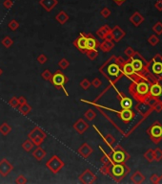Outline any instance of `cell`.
<instances>
[{"label":"cell","instance_id":"obj_61","mask_svg":"<svg viewBox=\"0 0 162 184\" xmlns=\"http://www.w3.org/2000/svg\"><path fill=\"white\" fill-rule=\"evenodd\" d=\"M160 58H161V61H162V55H160Z\"/></svg>","mask_w":162,"mask_h":184},{"label":"cell","instance_id":"obj_37","mask_svg":"<svg viewBox=\"0 0 162 184\" xmlns=\"http://www.w3.org/2000/svg\"><path fill=\"white\" fill-rule=\"evenodd\" d=\"M84 116H85V118H86L88 121H92V120L95 119L96 113H95V111L94 109L89 108V109L86 110L85 112H84Z\"/></svg>","mask_w":162,"mask_h":184},{"label":"cell","instance_id":"obj_11","mask_svg":"<svg viewBox=\"0 0 162 184\" xmlns=\"http://www.w3.org/2000/svg\"><path fill=\"white\" fill-rule=\"evenodd\" d=\"M135 108L136 111H138V112L143 116L142 120H144L147 116L152 113V111H154V108H152V106L149 105L146 102H138V104L135 105Z\"/></svg>","mask_w":162,"mask_h":184},{"label":"cell","instance_id":"obj_14","mask_svg":"<svg viewBox=\"0 0 162 184\" xmlns=\"http://www.w3.org/2000/svg\"><path fill=\"white\" fill-rule=\"evenodd\" d=\"M125 36H126V32L118 25H115L111 30L110 37H111V40L114 42H119L121 40H123V37Z\"/></svg>","mask_w":162,"mask_h":184},{"label":"cell","instance_id":"obj_47","mask_svg":"<svg viewBox=\"0 0 162 184\" xmlns=\"http://www.w3.org/2000/svg\"><path fill=\"white\" fill-rule=\"evenodd\" d=\"M14 182H16V184H26L28 182V180H27V177L24 175H19L16 178Z\"/></svg>","mask_w":162,"mask_h":184},{"label":"cell","instance_id":"obj_13","mask_svg":"<svg viewBox=\"0 0 162 184\" xmlns=\"http://www.w3.org/2000/svg\"><path fill=\"white\" fill-rule=\"evenodd\" d=\"M13 170V165L7 158H3L0 160V176L6 177Z\"/></svg>","mask_w":162,"mask_h":184},{"label":"cell","instance_id":"obj_55","mask_svg":"<svg viewBox=\"0 0 162 184\" xmlns=\"http://www.w3.org/2000/svg\"><path fill=\"white\" fill-rule=\"evenodd\" d=\"M155 8L158 10V12H162V0H158L155 3Z\"/></svg>","mask_w":162,"mask_h":184},{"label":"cell","instance_id":"obj_40","mask_svg":"<svg viewBox=\"0 0 162 184\" xmlns=\"http://www.w3.org/2000/svg\"><path fill=\"white\" fill-rule=\"evenodd\" d=\"M19 26H20V24H19V22L17 20H16V19H12V20L8 23V28L10 29V30H12L13 32L16 31L19 28Z\"/></svg>","mask_w":162,"mask_h":184},{"label":"cell","instance_id":"obj_30","mask_svg":"<svg viewBox=\"0 0 162 184\" xmlns=\"http://www.w3.org/2000/svg\"><path fill=\"white\" fill-rule=\"evenodd\" d=\"M11 132H12V127L7 122H4L0 125V133H1L3 136H7V135H9Z\"/></svg>","mask_w":162,"mask_h":184},{"label":"cell","instance_id":"obj_57","mask_svg":"<svg viewBox=\"0 0 162 184\" xmlns=\"http://www.w3.org/2000/svg\"><path fill=\"white\" fill-rule=\"evenodd\" d=\"M17 99H18V104H19V105H24V104L27 103V98H26V97H24V96L17 97Z\"/></svg>","mask_w":162,"mask_h":184},{"label":"cell","instance_id":"obj_26","mask_svg":"<svg viewBox=\"0 0 162 184\" xmlns=\"http://www.w3.org/2000/svg\"><path fill=\"white\" fill-rule=\"evenodd\" d=\"M28 137L29 139H32L34 137H42V138H47V134L44 130L39 128V127H34L30 132L28 133Z\"/></svg>","mask_w":162,"mask_h":184},{"label":"cell","instance_id":"obj_2","mask_svg":"<svg viewBox=\"0 0 162 184\" xmlns=\"http://www.w3.org/2000/svg\"><path fill=\"white\" fill-rule=\"evenodd\" d=\"M105 65H107V75H105L107 77L106 79H109L112 84H115L117 81L120 80L124 76L121 66L115 61V57H112L109 61H107Z\"/></svg>","mask_w":162,"mask_h":184},{"label":"cell","instance_id":"obj_62","mask_svg":"<svg viewBox=\"0 0 162 184\" xmlns=\"http://www.w3.org/2000/svg\"><path fill=\"white\" fill-rule=\"evenodd\" d=\"M160 103H161V105H162V101H160Z\"/></svg>","mask_w":162,"mask_h":184},{"label":"cell","instance_id":"obj_59","mask_svg":"<svg viewBox=\"0 0 162 184\" xmlns=\"http://www.w3.org/2000/svg\"><path fill=\"white\" fill-rule=\"evenodd\" d=\"M158 184H162V175H161V176H159V178H158Z\"/></svg>","mask_w":162,"mask_h":184},{"label":"cell","instance_id":"obj_20","mask_svg":"<svg viewBox=\"0 0 162 184\" xmlns=\"http://www.w3.org/2000/svg\"><path fill=\"white\" fill-rule=\"evenodd\" d=\"M39 5L47 13H51L58 5V0H39Z\"/></svg>","mask_w":162,"mask_h":184},{"label":"cell","instance_id":"obj_43","mask_svg":"<svg viewBox=\"0 0 162 184\" xmlns=\"http://www.w3.org/2000/svg\"><path fill=\"white\" fill-rule=\"evenodd\" d=\"M58 66H59L60 69L66 70L68 67L70 66V61H69L67 59H65V58H63V59H61L59 61H58Z\"/></svg>","mask_w":162,"mask_h":184},{"label":"cell","instance_id":"obj_53","mask_svg":"<svg viewBox=\"0 0 162 184\" xmlns=\"http://www.w3.org/2000/svg\"><path fill=\"white\" fill-rule=\"evenodd\" d=\"M13 6V0H4L3 1V7L5 9H12Z\"/></svg>","mask_w":162,"mask_h":184},{"label":"cell","instance_id":"obj_51","mask_svg":"<svg viewBox=\"0 0 162 184\" xmlns=\"http://www.w3.org/2000/svg\"><path fill=\"white\" fill-rule=\"evenodd\" d=\"M91 85L94 86L95 88H99L100 86L102 85V82L100 81V79H98V78H95L94 80H92L91 82Z\"/></svg>","mask_w":162,"mask_h":184},{"label":"cell","instance_id":"obj_3","mask_svg":"<svg viewBox=\"0 0 162 184\" xmlns=\"http://www.w3.org/2000/svg\"><path fill=\"white\" fill-rule=\"evenodd\" d=\"M129 59L131 61V64L132 65L135 71V73L137 75L142 76L145 79V75L150 71L149 61H147L138 52H135V54L131 58H129Z\"/></svg>","mask_w":162,"mask_h":184},{"label":"cell","instance_id":"obj_7","mask_svg":"<svg viewBox=\"0 0 162 184\" xmlns=\"http://www.w3.org/2000/svg\"><path fill=\"white\" fill-rule=\"evenodd\" d=\"M149 68L153 75L160 82L162 80V61L159 54H156L149 61Z\"/></svg>","mask_w":162,"mask_h":184},{"label":"cell","instance_id":"obj_18","mask_svg":"<svg viewBox=\"0 0 162 184\" xmlns=\"http://www.w3.org/2000/svg\"><path fill=\"white\" fill-rule=\"evenodd\" d=\"M86 40H87L86 34L79 33V37L73 41V45H75L76 49H78L81 53H85V51L87 50L86 49Z\"/></svg>","mask_w":162,"mask_h":184},{"label":"cell","instance_id":"obj_23","mask_svg":"<svg viewBox=\"0 0 162 184\" xmlns=\"http://www.w3.org/2000/svg\"><path fill=\"white\" fill-rule=\"evenodd\" d=\"M98 47L100 48V50L102 52L108 53V52H110L114 49L115 42L112 41L111 38H105V40H103V41L101 43H99V46Z\"/></svg>","mask_w":162,"mask_h":184},{"label":"cell","instance_id":"obj_35","mask_svg":"<svg viewBox=\"0 0 162 184\" xmlns=\"http://www.w3.org/2000/svg\"><path fill=\"white\" fill-rule=\"evenodd\" d=\"M1 44L5 48H11L13 45V40L9 36H6L3 37V40H1Z\"/></svg>","mask_w":162,"mask_h":184},{"label":"cell","instance_id":"obj_42","mask_svg":"<svg viewBox=\"0 0 162 184\" xmlns=\"http://www.w3.org/2000/svg\"><path fill=\"white\" fill-rule=\"evenodd\" d=\"M41 78L45 81L51 82V80L53 78V73L49 69H44V71L41 73Z\"/></svg>","mask_w":162,"mask_h":184},{"label":"cell","instance_id":"obj_17","mask_svg":"<svg viewBox=\"0 0 162 184\" xmlns=\"http://www.w3.org/2000/svg\"><path fill=\"white\" fill-rule=\"evenodd\" d=\"M150 95L155 98H159L162 95V85L158 80L150 83Z\"/></svg>","mask_w":162,"mask_h":184},{"label":"cell","instance_id":"obj_15","mask_svg":"<svg viewBox=\"0 0 162 184\" xmlns=\"http://www.w3.org/2000/svg\"><path fill=\"white\" fill-rule=\"evenodd\" d=\"M121 69H122V72H123L124 76H127L129 79L134 80L135 78V76L137 75L135 73L134 67H132V65L131 64L130 59H128L123 62V64L121 65Z\"/></svg>","mask_w":162,"mask_h":184},{"label":"cell","instance_id":"obj_28","mask_svg":"<svg viewBox=\"0 0 162 184\" xmlns=\"http://www.w3.org/2000/svg\"><path fill=\"white\" fill-rule=\"evenodd\" d=\"M130 180L132 183H135V184H141L146 180V177L140 171H135L131 176Z\"/></svg>","mask_w":162,"mask_h":184},{"label":"cell","instance_id":"obj_45","mask_svg":"<svg viewBox=\"0 0 162 184\" xmlns=\"http://www.w3.org/2000/svg\"><path fill=\"white\" fill-rule=\"evenodd\" d=\"M79 85H80V88L83 89V90H88L89 89L92 85H91V82L88 80V79H83L80 83H79Z\"/></svg>","mask_w":162,"mask_h":184},{"label":"cell","instance_id":"obj_10","mask_svg":"<svg viewBox=\"0 0 162 184\" xmlns=\"http://www.w3.org/2000/svg\"><path fill=\"white\" fill-rule=\"evenodd\" d=\"M78 180L83 184H92L97 180V177L95 174L92 173L90 169H86L81 175L78 177Z\"/></svg>","mask_w":162,"mask_h":184},{"label":"cell","instance_id":"obj_60","mask_svg":"<svg viewBox=\"0 0 162 184\" xmlns=\"http://www.w3.org/2000/svg\"><path fill=\"white\" fill-rule=\"evenodd\" d=\"M2 74H3V69L1 68V67H0V77L2 76Z\"/></svg>","mask_w":162,"mask_h":184},{"label":"cell","instance_id":"obj_46","mask_svg":"<svg viewBox=\"0 0 162 184\" xmlns=\"http://www.w3.org/2000/svg\"><path fill=\"white\" fill-rule=\"evenodd\" d=\"M111 14H112V12H111V10L108 8V7L102 8V10L100 11V16H101L103 18H105V19H107L108 17H110Z\"/></svg>","mask_w":162,"mask_h":184},{"label":"cell","instance_id":"obj_6","mask_svg":"<svg viewBox=\"0 0 162 184\" xmlns=\"http://www.w3.org/2000/svg\"><path fill=\"white\" fill-rule=\"evenodd\" d=\"M68 81L69 79L67 78V76L64 73H62V71L57 70L55 72V74H53L51 83L56 89H62L64 91V93L66 94V96H69L68 91L65 88V85L68 83Z\"/></svg>","mask_w":162,"mask_h":184},{"label":"cell","instance_id":"obj_12","mask_svg":"<svg viewBox=\"0 0 162 184\" xmlns=\"http://www.w3.org/2000/svg\"><path fill=\"white\" fill-rule=\"evenodd\" d=\"M72 128L78 134L82 135V134H84L88 129H89L90 124L88 123L87 121H85L83 118H79L77 121H75V122L73 123Z\"/></svg>","mask_w":162,"mask_h":184},{"label":"cell","instance_id":"obj_16","mask_svg":"<svg viewBox=\"0 0 162 184\" xmlns=\"http://www.w3.org/2000/svg\"><path fill=\"white\" fill-rule=\"evenodd\" d=\"M115 112L118 114L119 118L123 121L124 123H130L131 121L135 118V112L132 110V108H121L119 111H115Z\"/></svg>","mask_w":162,"mask_h":184},{"label":"cell","instance_id":"obj_21","mask_svg":"<svg viewBox=\"0 0 162 184\" xmlns=\"http://www.w3.org/2000/svg\"><path fill=\"white\" fill-rule=\"evenodd\" d=\"M129 20H130V22H131L135 27H139L141 24L144 22L145 18H144V16H142V14H141L139 12H135V13L130 16Z\"/></svg>","mask_w":162,"mask_h":184},{"label":"cell","instance_id":"obj_50","mask_svg":"<svg viewBox=\"0 0 162 184\" xmlns=\"http://www.w3.org/2000/svg\"><path fill=\"white\" fill-rule=\"evenodd\" d=\"M135 50L132 49V47H131V46H127L126 48H125V50H124V54L128 57V58H131L132 55L135 54Z\"/></svg>","mask_w":162,"mask_h":184},{"label":"cell","instance_id":"obj_29","mask_svg":"<svg viewBox=\"0 0 162 184\" xmlns=\"http://www.w3.org/2000/svg\"><path fill=\"white\" fill-rule=\"evenodd\" d=\"M55 20L60 24V25H64V24L69 20V14L65 11H60L55 16Z\"/></svg>","mask_w":162,"mask_h":184},{"label":"cell","instance_id":"obj_33","mask_svg":"<svg viewBox=\"0 0 162 184\" xmlns=\"http://www.w3.org/2000/svg\"><path fill=\"white\" fill-rule=\"evenodd\" d=\"M33 148H34V144L33 143V141L31 139H27L22 143V149L27 153L33 151Z\"/></svg>","mask_w":162,"mask_h":184},{"label":"cell","instance_id":"obj_36","mask_svg":"<svg viewBox=\"0 0 162 184\" xmlns=\"http://www.w3.org/2000/svg\"><path fill=\"white\" fill-rule=\"evenodd\" d=\"M111 167L112 164H102L100 167V173L104 176H111Z\"/></svg>","mask_w":162,"mask_h":184},{"label":"cell","instance_id":"obj_8","mask_svg":"<svg viewBox=\"0 0 162 184\" xmlns=\"http://www.w3.org/2000/svg\"><path fill=\"white\" fill-rule=\"evenodd\" d=\"M110 156L114 163H125L130 158L129 153L119 145L115 148H112V153Z\"/></svg>","mask_w":162,"mask_h":184},{"label":"cell","instance_id":"obj_54","mask_svg":"<svg viewBox=\"0 0 162 184\" xmlns=\"http://www.w3.org/2000/svg\"><path fill=\"white\" fill-rule=\"evenodd\" d=\"M158 178H159V176L158 174H153L151 177H150V180L152 183L154 184H158Z\"/></svg>","mask_w":162,"mask_h":184},{"label":"cell","instance_id":"obj_9","mask_svg":"<svg viewBox=\"0 0 162 184\" xmlns=\"http://www.w3.org/2000/svg\"><path fill=\"white\" fill-rule=\"evenodd\" d=\"M45 166L49 169V170H50L51 173L55 174H55H58L63 168H64L65 163L59 156H56V154H55V156H53L46 162Z\"/></svg>","mask_w":162,"mask_h":184},{"label":"cell","instance_id":"obj_27","mask_svg":"<svg viewBox=\"0 0 162 184\" xmlns=\"http://www.w3.org/2000/svg\"><path fill=\"white\" fill-rule=\"evenodd\" d=\"M32 154H33V156L36 159V160L42 161L43 159L45 158V156H47V153H46V151L41 147V145H40V146H36V148L33 151Z\"/></svg>","mask_w":162,"mask_h":184},{"label":"cell","instance_id":"obj_34","mask_svg":"<svg viewBox=\"0 0 162 184\" xmlns=\"http://www.w3.org/2000/svg\"><path fill=\"white\" fill-rule=\"evenodd\" d=\"M84 54L89 58L91 61H95L98 57V51L97 49H88L85 51Z\"/></svg>","mask_w":162,"mask_h":184},{"label":"cell","instance_id":"obj_44","mask_svg":"<svg viewBox=\"0 0 162 184\" xmlns=\"http://www.w3.org/2000/svg\"><path fill=\"white\" fill-rule=\"evenodd\" d=\"M154 153H155V161L160 162L162 160V150L159 147H158L154 150Z\"/></svg>","mask_w":162,"mask_h":184},{"label":"cell","instance_id":"obj_19","mask_svg":"<svg viewBox=\"0 0 162 184\" xmlns=\"http://www.w3.org/2000/svg\"><path fill=\"white\" fill-rule=\"evenodd\" d=\"M77 153L81 157L86 159V158H89L92 156V153H94V150H92V148L90 146L89 144L85 142L77 149Z\"/></svg>","mask_w":162,"mask_h":184},{"label":"cell","instance_id":"obj_48","mask_svg":"<svg viewBox=\"0 0 162 184\" xmlns=\"http://www.w3.org/2000/svg\"><path fill=\"white\" fill-rule=\"evenodd\" d=\"M9 105H11L12 108H18V105H19L17 97H16V96L12 97V98L9 100Z\"/></svg>","mask_w":162,"mask_h":184},{"label":"cell","instance_id":"obj_52","mask_svg":"<svg viewBox=\"0 0 162 184\" xmlns=\"http://www.w3.org/2000/svg\"><path fill=\"white\" fill-rule=\"evenodd\" d=\"M33 143L34 144V146H40V145L44 142L45 138H42V137H34L31 139Z\"/></svg>","mask_w":162,"mask_h":184},{"label":"cell","instance_id":"obj_4","mask_svg":"<svg viewBox=\"0 0 162 184\" xmlns=\"http://www.w3.org/2000/svg\"><path fill=\"white\" fill-rule=\"evenodd\" d=\"M130 173V168L125 163H112L111 167V177L115 182H120Z\"/></svg>","mask_w":162,"mask_h":184},{"label":"cell","instance_id":"obj_22","mask_svg":"<svg viewBox=\"0 0 162 184\" xmlns=\"http://www.w3.org/2000/svg\"><path fill=\"white\" fill-rule=\"evenodd\" d=\"M118 98H119V104L121 108H132V100L129 97L122 94L121 92H118Z\"/></svg>","mask_w":162,"mask_h":184},{"label":"cell","instance_id":"obj_41","mask_svg":"<svg viewBox=\"0 0 162 184\" xmlns=\"http://www.w3.org/2000/svg\"><path fill=\"white\" fill-rule=\"evenodd\" d=\"M153 31L155 32V35L158 36H161L162 35V22L161 21H158L155 25L153 26Z\"/></svg>","mask_w":162,"mask_h":184},{"label":"cell","instance_id":"obj_49","mask_svg":"<svg viewBox=\"0 0 162 184\" xmlns=\"http://www.w3.org/2000/svg\"><path fill=\"white\" fill-rule=\"evenodd\" d=\"M36 61L39 64H45L46 62L48 61V58L45 54H40V55H38V57L36 58Z\"/></svg>","mask_w":162,"mask_h":184},{"label":"cell","instance_id":"obj_32","mask_svg":"<svg viewBox=\"0 0 162 184\" xmlns=\"http://www.w3.org/2000/svg\"><path fill=\"white\" fill-rule=\"evenodd\" d=\"M144 158L147 161L152 163L155 161V153H154V149H148L143 154Z\"/></svg>","mask_w":162,"mask_h":184},{"label":"cell","instance_id":"obj_5","mask_svg":"<svg viewBox=\"0 0 162 184\" xmlns=\"http://www.w3.org/2000/svg\"><path fill=\"white\" fill-rule=\"evenodd\" d=\"M146 132L153 143L158 145L162 141V124L159 121L154 122L147 129Z\"/></svg>","mask_w":162,"mask_h":184},{"label":"cell","instance_id":"obj_39","mask_svg":"<svg viewBox=\"0 0 162 184\" xmlns=\"http://www.w3.org/2000/svg\"><path fill=\"white\" fill-rule=\"evenodd\" d=\"M159 41H160V40H159L158 35H152L148 37V42L152 46H156L159 43Z\"/></svg>","mask_w":162,"mask_h":184},{"label":"cell","instance_id":"obj_56","mask_svg":"<svg viewBox=\"0 0 162 184\" xmlns=\"http://www.w3.org/2000/svg\"><path fill=\"white\" fill-rule=\"evenodd\" d=\"M154 110L155 111V112H158V113H159V112H161V111H162V105H161L160 101L154 106Z\"/></svg>","mask_w":162,"mask_h":184},{"label":"cell","instance_id":"obj_31","mask_svg":"<svg viewBox=\"0 0 162 184\" xmlns=\"http://www.w3.org/2000/svg\"><path fill=\"white\" fill-rule=\"evenodd\" d=\"M17 109H18V111H19V112H20L22 115L27 116V115L32 111V106L29 105L28 103H26V104H24V105H18Z\"/></svg>","mask_w":162,"mask_h":184},{"label":"cell","instance_id":"obj_25","mask_svg":"<svg viewBox=\"0 0 162 184\" xmlns=\"http://www.w3.org/2000/svg\"><path fill=\"white\" fill-rule=\"evenodd\" d=\"M86 49H97V47L99 46V42L97 41L96 38L91 34H86Z\"/></svg>","mask_w":162,"mask_h":184},{"label":"cell","instance_id":"obj_58","mask_svg":"<svg viewBox=\"0 0 162 184\" xmlns=\"http://www.w3.org/2000/svg\"><path fill=\"white\" fill-rule=\"evenodd\" d=\"M112 1H114L116 5H118V6H121V5L124 4L127 0H112Z\"/></svg>","mask_w":162,"mask_h":184},{"label":"cell","instance_id":"obj_1","mask_svg":"<svg viewBox=\"0 0 162 184\" xmlns=\"http://www.w3.org/2000/svg\"><path fill=\"white\" fill-rule=\"evenodd\" d=\"M129 93L137 102H144L150 95V82L140 75H136L129 86Z\"/></svg>","mask_w":162,"mask_h":184},{"label":"cell","instance_id":"obj_24","mask_svg":"<svg viewBox=\"0 0 162 184\" xmlns=\"http://www.w3.org/2000/svg\"><path fill=\"white\" fill-rule=\"evenodd\" d=\"M111 30H112V28H110L109 26L107 25V24H105V25L101 26L96 31V36L98 37H100L101 40H105V38H111V37H110Z\"/></svg>","mask_w":162,"mask_h":184},{"label":"cell","instance_id":"obj_38","mask_svg":"<svg viewBox=\"0 0 162 184\" xmlns=\"http://www.w3.org/2000/svg\"><path fill=\"white\" fill-rule=\"evenodd\" d=\"M159 101H160L159 98H155V97H154V96L149 95V96L146 98V100H145L144 102H146V103L148 104L149 105H151L152 108H154V106H155L156 104H158Z\"/></svg>","mask_w":162,"mask_h":184}]
</instances>
